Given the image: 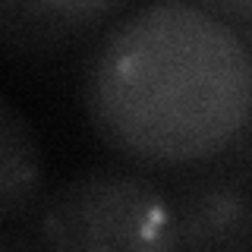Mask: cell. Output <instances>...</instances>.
Masks as SVG:
<instances>
[{
  "label": "cell",
  "instance_id": "obj_1",
  "mask_svg": "<svg viewBox=\"0 0 252 252\" xmlns=\"http://www.w3.org/2000/svg\"><path fill=\"white\" fill-rule=\"evenodd\" d=\"M85 114L139 170L183 173L252 132V54L205 3L126 6L85 63Z\"/></svg>",
  "mask_w": 252,
  "mask_h": 252
},
{
  "label": "cell",
  "instance_id": "obj_7",
  "mask_svg": "<svg viewBox=\"0 0 252 252\" xmlns=\"http://www.w3.org/2000/svg\"><path fill=\"white\" fill-rule=\"evenodd\" d=\"M240 252H252V243H249V246H246V249H240Z\"/></svg>",
  "mask_w": 252,
  "mask_h": 252
},
{
  "label": "cell",
  "instance_id": "obj_3",
  "mask_svg": "<svg viewBox=\"0 0 252 252\" xmlns=\"http://www.w3.org/2000/svg\"><path fill=\"white\" fill-rule=\"evenodd\" d=\"M246 142L211 164L173 173L167 186L180 252H240L252 243V152Z\"/></svg>",
  "mask_w": 252,
  "mask_h": 252
},
{
  "label": "cell",
  "instance_id": "obj_5",
  "mask_svg": "<svg viewBox=\"0 0 252 252\" xmlns=\"http://www.w3.org/2000/svg\"><path fill=\"white\" fill-rule=\"evenodd\" d=\"M240 29V35H243V41H246V47H249V54H252V19L246 22V26H236Z\"/></svg>",
  "mask_w": 252,
  "mask_h": 252
},
{
  "label": "cell",
  "instance_id": "obj_2",
  "mask_svg": "<svg viewBox=\"0 0 252 252\" xmlns=\"http://www.w3.org/2000/svg\"><path fill=\"white\" fill-rule=\"evenodd\" d=\"M44 252H180L170 186L152 170L94 164L41 202Z\"/></svg>",
  "mask_w": 252,
  "mask_h": 252
},
{
  "label": "cell",
  "instance_id": "obj_4",
  "mask_svg": "<svg viewBox=\"0 0 252 252\" xmlns=\"http://www.w3.org/2000/svg\"><path fill=\"white\" fill-rule=\"evenodd\" d=\"M44 195V155L35 126L0 98V224L22 218Z\"/></svg>",
  "mask_w": 252,
  "mask_h": 252
},
{
  "label": "cell",
  "instance_id": "obj_6",
  "mask_svg": "<svg viewBox=\"0 0 252 252\" xmlns=\"http://www.w3.org/2000/svg\"><path fill=\"white\" fill-rule=\"evenodd\" d=\"M0 252H32V249H0Z\"/></svg>",
  "mask_w": 252,
  "mask_h": 252
}]
</instances>
